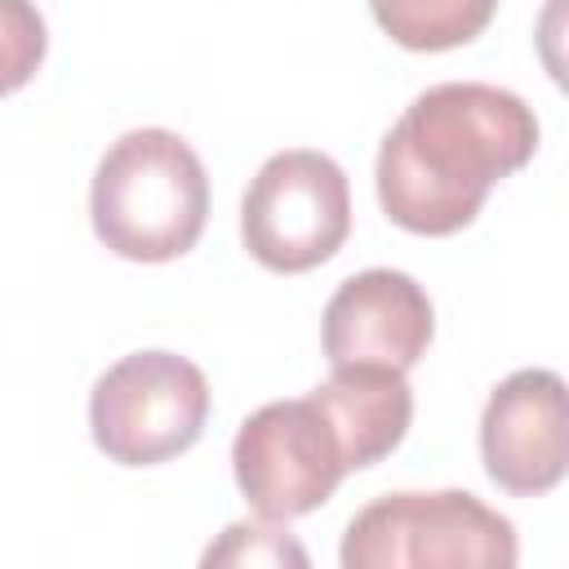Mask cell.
Listing matches in <instances>:
<instances>
[{
  "mask_svg": "<svg viewBox=\"0 0 569 569\" xmlns=\"http://www.w3.org/2000/svg\"><path fill=\"white\" fill-rule=\"evenodd\" d=\"M533 151L538 116L520 93L485 80L431 84L378 147L382 213L413 236H453Z\"/></svg>",
  "mask_w": 569,
  "mask_h": 569,
  "instance_id": "1",
  "label": "cell"
},
{
  "mask_svg": "<svg viewBox=\"0 0 569 569\" xmlns=\"http://www.w3.org/2000/svg\"><path fill=\"white\" fill-rule=\"evenodd\" d=\"M89 213L98 240L129 262L182 258L209 218L204 164L173 129H129L93 169Z\"/></svg>",
  "mask_w": 569,
  "mask_h": 569,
  "instance_id": "2",
  "label": "cell"
},
{
  "mask_svg": "<svg viewBox=\"0 0 569 569\" xmlns=\"http://www.w3.org/2000/svg\"><path fill=\"white\" fill-rule=\"evenodd\" d=\"M516 556V525L462 489L373 498L342 533L347 569H511Z\"/></svg>",
  "mask_w": 569,
  "mask_h": 569,
  "instance_id": "3",
  "label": "cell"
},
{
  "mask_svg": "<svg viewBox=\"0 0 569 569\" xmlns=\"http://www.w3.org/2000/svg\"><path fill=\"white\" fill-rule=\"evenodd\" d=\"M209 418L204 373L173 351H133L116 360L89 396L93 445L120 467H156L187 453Z\"/></svg>",
  "mask_w": 569,
  "mask_h": 569,
  "instance_id": "4",
  "label": "cell"
},
{
  "mask_svg": "<svg viewBox=\"0 0 569 569\" xmlns=\"http://www.w3.org/2000/svg\"><path fill=\"white\" fill-rule=\"evenodd\" d=\"M351 191L338 160L311 147L276 151L240 200L244 249L271 271H311L342 249Z\"/></svg>",
  "mask_w": 569,
  "mask_h": 569,
  "instance_id": "5",
  "label": "cell"
},
{
  "mask_svg": "<svg viewBox=\"0 0 569 569\" xmlns=\"http://www.w3.org/2000/svg\"><path fill=\"white\" fill-rule=\"evenodd\" d=\"M231 467L244 502L280 525L329 502L347 476L342 445L311 396L253 409L236 431Z\"/></svg>",
  "mask_w": 569,
  "mask_h": 569,
  "instance_id": "6",
  "label": "cell"
},
{
  "mask_svg": "<svg viewBox=\"0 0 569 569\" xmlns=\"http://www.w3.org/2000/svg\"><path fill=\"white\" fill-rule=\"evenodd\" d=\"M480 458L489 480L516 498H538L565 480L569 422L556 369H516L489 391L480 413Z\"/></svg>",
  "mask_w": 569,
  "mask_h": 569,
  "instance_id": "7",
  "label": "cell"
},
{
  "mask_svg": "<svg viewBox=\"0 0 569 569\" xmlns=\"http://www.w3.org/2000/svg\"><path fill=\"white\" fill-rule=\"evenodd\" d=\"M436 333L427 289L391 267H369L333 289L320 316V342L329 365H382L413 369Z\"/></svg>",
  "mask_w": 569,
  "mask_h": 569,
  "instance_id": "8",
  "label": "cell"
},
{
  "mask_svg": "<svg viewBox=\"0 0 569 569\" xmlns=\"http://www.w3.org/2000/svg\"><path fill=\"white\" fill-rule=\"evenodd\" d=\"M311 400L325 409L347 471L382 462L413 422V391L405 373L382 365H333L329 382H320Z\"/></svg>",
  "mask_w": 569,
  "mask_h": 569,
  "instance_id": "9",
  "label": "cell"
},
{
  "mask_svg": "<svg viewBox=\"0 0 569 569\" xmlns=\"http://www.w3.org/2000/svg\"><path fill=\"white\" fill-rule=\"evenodd\" d=\"M378 27L413 53H440L476 40L498 0H369Z\"/></svg>",
  "mask_w": 569,
  "mask_h": 569,
  "instance_id": "10",
  "label": "cell"
},
{
  "mask_svg": "<svg viewBox=\"0 0 569 569\" xmlns=\"http://www.w3.org/2000/svg\"><path fill=\"white\" fill-rule=\"evenodd\" d=\"M49 36L31 0H0V98L22 89L44 62Z\"/></svg>",
  "mask_w": 569,
  "mask_h": 569,
  "instance_id": "11",
  "label": "cell"
},
{
  "mask_svg": "<svg viewBox=\"0 0 569 569\" xmlns=\"http://www.w3.org/2000/svg\"><path fill=\"white\" fill-rule=\"evenodd\" d=\"M204 565H307V551L280 529V520H240L222 529V538L204 551Z\"/></svg>",
  "mask_w": 569,
  "mask_h": 569,
  "instance_id": "12",
  "label": "cell"
}]
</instances>
